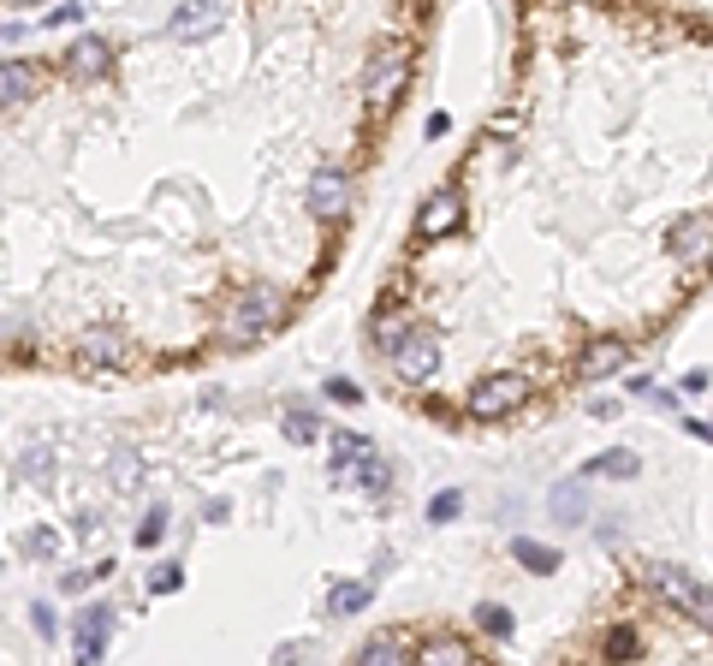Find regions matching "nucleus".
Returning a JSON list of instances; mask_svg holds the SVG:
<instances>
[{
  "label": "nucleus",
  "instance_id": "1",
  "mask_svg": "<svg viewBox=\"0 0 713 666\" xmlns=\"http://www.w3.org/2000/svg\"><path fill=\"white\" fill-rule=\"evenodd\" d=\"M279 316H286V304H279L274 286H245V292H238L233 304H226V334H233L238 345H250V339L274 334V328H279Z\"/></svg>",
  "mask_w": 713,
  "mask_h": 666
},
{
  "label": "nucleus",
  "instance_id": "2",
  "mask_svg": "<svg viewBox=\"0 0 713 666\" xmlns=\"http://www.w3.org/2000/svg\"><path fill=\"white\" fill-rule=\"evenodd\" d=\"M648 583H654L660 595L672 601V607L690 613V619L713 637V589H708V583H696V577L684 571V565H648Z\"/></svg>",
  "mask_w": 713,
  "mask_h": 666
},
{
  "label": "nucleus",
  "instance_id": "3",
  "mask_svg": "<svg viewBox=\"0 0 713 666\" xmlns=\"http://www.w3.org/2000/svg\"><path fill=\"white\" fill-rule=\"evenodd\" d=\"M404 78H411V48H380V54L363 66V96H368V108L387 113V108L404 96Z\"/></svg>",
  "mask_w": 713,
  "mask_h": 666
},
{
  "label": "nucleus",
  "instance_id": "4",
  "mask_svg": "<svg viewBox=\"0 0 713 666\" xmlns=\"http://www.w3.org/2000/svg\"><path fill=\"white\" fill-rule=\"evenodd\" d=\"M435 369H440V339L428 334V328H411L399 345H392V375H399L404 387L435 381Z\"/></svg>",
  "mask_w": 713,
  "mask_h": 666
},
{
  "label": "nucleus",
  "instance_id": "5",
  "mask_svg": "<svg viewBox=\"0 0 713 666\" xmlns=\"http://www.w3.org/2000/svg\"><path fill=\"white\" fill-rule=\"evenodd\" d=\"M524 399H529V381H524V375H488V381L470 387V417H481V423L512 417Z\"/></svg>",
  "mask_w": 713,
  "mask_h": 666
},
{
  "label": "nucleus",
  "instance_id": "6",
  "mask_svg": "<svg viewBox=\"0 0 713 666\" xmlns=\"http://www.w3.org/2000/svg\"><path fill=\"white\" fill-rule=\"evenodd\" d=\"M226 18L221 0H178V12L167 18V36L173 42H202V36H214Z\"/></svg>",
  "mask_w": 713,
  "mask_h": 666
},
{
  "label": "nucleus",
  "instance_id": "7",
  "mask_svg": "<svg viewBox=\"0 0 713 666\" xmlns=\"http://www.w3.org/2000/svg\"><path fill=\"white\" fill-rule=\"evenodd\" d=\"M346 209H351V179L339 167H322L310 179V215L315 221H346Z\"/></svg>",
  "mask_w": 713,
  "mask_h": 666
},
{
  "label": "nucleus",
  "instance_id": "8",
  "mask_svg": "<svg viewBox=\"0 0 713 666\" xmlns=\"http://www.w3.org/2000/svg\"><path fill=\"white\" fill-rule=\"evenodd\" d=\"M666 250H672L678 262H708V256H713V221H708V215H684V221H672Z\"/></svg>",
  "mask_w": 713,
  "mask_h": 666
},
{
  "label": "nucleus",
  "instance_id": "9",
  "mask_svg": "<svg viewBox=\"0 0 713 666\" xmlns=\"http://www.w3.org/2000/svg\"><path fill=\"white\" fill-rule=\"evenodd\" d=\"M125 357H132V345H125L120 328H89L78 339V363H84V369H120Z\"/></svg>",
  "mask_w": 713,
  "mask_h": 666
},
{
  "label": "nucleus",
  "instance_id": "10",
  "mask_svg": "<svg viewBox=\"0 0 713 666\" xmlns=\"http://www.w3.org/2000/svg\"><path fill=\"white\" fill-rule=\"evenodd\" d=\"M458 221H464V197L435 191L423 203V215H416V238H446V233H458Z\"/></svg>",
  "mask_w": 713,
  "mask_h": 666
},
{
  "label": "nucleus",
  "instance_id": "11",
  "mask_svg": "<svg viewBox=\"0 0 713 666\" xmlns=\"http://www.w3.org/2000/svg\"><path fill=\"white\" fill-rule=\"evenodd\" d=\"M108 631H113V607H89V613H78L72 655H78V661H101V649H108Z\"/></svg>",
  "mask_w": 713,
  "mask_h": 666
},
{
  "label": "nucleus",
  "instance_id": "12",
  "mask_svg": "<svg viewBox=\"0 0 713 666\" xmlns=\"http://www.w3.org/2000/svg\"><path fill=\"white\" fill-rule=\"evenodd\" d=\"M630 363V351L618 345V339H595L589 351H583V363H577V375L583 381H613V375Z\"/></svg>",
  "mask_w": 713,
  "mask_h": 666
},
{
  "label": "nucleus",
  "instance_id": "13",
  "mask_svg": "<svg viewBox=\"0 0 713 666\" xmlns=\"http://www.w3.org/2000/svg\"><path fill=\"white\" fill-rule=\"evenodd\" d=\"M108 66H113V48L101 42V36H78V42L66 48V72L72 78H101Z\"/></svg>",
  "mask_w": 713,
  "mask_h": 666
},
{
  "label": "nucleus",
  "instance_id": "14",
  "mask_svg": "<svg viewBox=\"0 0 713 666\" xmlns=\"http://www.w3.org/2000/svg\"><path fill=\"white\" fill-rule=\"evenodd\" d=\"M583 476H606V482H630V476H642V458H636L630 447H606V452H595V458L583 464Z\"/></svg>",
  "mask_w": 713,
  "mask_h": 666
},
{
  "label": "nucleus",
  "instance_id": "15",
  "mask_svg": "<svg viewBox=\"0 0 713 666\" xmlns=\"http://www.w3.org/2000/svg\"><path fill=\"white\" fill-rule=\"evenodd\" d=\"M24 96H36V66H24V60H0V108H18Z\"/></svg>",
  "mask_w": 713,
  "mask_h": 666
},
{
  "label": "nucleus",
  "instance_id": "16",
  "mask_svg": "<svg viewBox=\"0 0 713 666\" xmlns=\"http://www.w3.org/2000/svg\"><path fill=\"white\" fill-rule=\"evenodd\" d=\"M339 476H351V482H363L368 494H387V482H392V470H387V464L375 458V447L363 452V464H356V470H351V464H346V470H339Z\"/></svg>",
  "mask_w": 713,
  "mask_h": 666
},
{
  "label": "nucleus",
  "instance_id": "17",
  "mask_svg": "<svg viewBox=\"0 0 713 666\" xmlns=\"http://www.w3.org/2000/svg\"><path fill=\"white\" fill-rule=\"evenodd\" d=\"M411 649H404V637H368L363 649H356V661L363 666H392V661H404Z\"/></svg>",
  "mask_w": 713,
  "mask_h": 666
},
{
  "label": "nucleus",
  "instance_id": "18",
  "mask_svg": "<svg viewBox=\"0 0 713 666\" xmlns=\"http://www.w3.org/2000/svg\"><path fill=\"white\" fill-rule=\"evenodd\" d=\"M399 339H404V322L392 316V310H375V316H368V345H375V351H387V357H392Z\"/></svg>",
  "mask_w": 713,
  "mask_h": 666
},
{
  "label": "nucleus",
  "instance_id": "19",
  "mask_svg": "<svg viewBox=\"0 0 713 666\" xmlns=\"http://www.w3.org/2000/svg\"><path fill=\"white\" fill-rule=\"evenodd\" d=\"M368 595H375L368 583H339L334 595H327V607H334V619H356V613L368 607Z\"/></svg>",
  "mask_w": 713,
  "mask_h": 666
},
{
  "label": "nucleus",
  "instance_id": "20",
  "mask_svg": "<svg viewBox=\"0 0 713 666\" xmlns=\"http://www.w3.org/2000/svg\"><path fill=\"white\" fill-rule=\"evenodd\" d=\"M512 560L529 565V571H559V548H541V542H529V536L512 542Z\"/></svg>",
  "mask_w": 713,
  "mask_h": 666
},
{
  "label": "nucleus",
  "instance_id": "21",
  "mask_svg": "<svg viewBox=\"0 0 713 666\" xmlns=\"http://www.w3.org/2000/svg\"><path fill=\"white\" fill-rule=\"evenodd\" d=\"M553 512H559L565 524H583V518H589V500H583V482H559V488H553Z\"/></svg>",
  "mask_w": 713,
  "mask_h": 666
},
{
  "label": "nucleus",
  "instance_id": "22",
  "mask_svg": "<svg viewBox=\"0 0 713 666\" xmlns=\"http://www.w3.org/2000/svg\"><path fill=\"white\" fill-rule=\"evenodd\" d=\"M286 441H298V447L322 441V417H315V411H303V405H291V411H286Z\"/></svg>",
  "mask_w": 713,
  "mask_h": 666
},
{
  "label": "nucleus",
  "instance_id": "23",
  "mask_svg": "<svg viewBox=\"0 0 713 666\" xmlns=\"http://www.w3.org/2000/svg\"><path fill=\"white\" fill-rule=\"evenodd\" d=\"M416 655H423V661H470L476 649H470L464 637H428V643L416 649Z\"/></svg>",
  "mask_w": 713,
  "mask_h": 666
},
{
  "label": "nucleus",
  "instance_id": "24",
  "mask_svg": "<svg viewBox=\"0 0 713 666\" xmlns=\"http://www.w3.org/2000/svg\"><path fill=\"white\" fill-rule=\"evenodd\" d=\"M476 625H481L488 637H500V643L512 637V613H505V607H493V601H481V607H476Z\"/></svg>",
  "mask_w": 713,
  "mask_h": 666
},
{
  "label": "nucleus",
  "instance_id": "25",
  "mask_svg": "<svg viewBox=\"0 0 713 666\" xmlns=\"http://www.w3.org/2000/svg\"><path fill=\"white\" fill-rule=\"evenodd\" d=\"M48 470H54V452H48V447H30V452H18V476H30V482H42Z\"/></svg>",
  "mask_w": 713,
  "mask_h": 666
},
{
  "label": "nucleus",
  "instance_id": "26",
  "mask_svg": "<svg viewBox=\"0 0 713 666\" xmlns=\"http://www.w3.org/2000/svg\"><path fill=\"white\" fill-rule=\"evenodd\" d=\"M458 512H464V494H458V488H446V494L428 500V524H452Z\"/></svg>",
  "mask_w": 713,
  "mask_h": 666
},
{
  "label": "nucleus",
  "instance_id": "27",
  "mask_svg": "<svg viewBox=\"0 0 713 666\" xmlns=\"http://www.w3.org/2000/svg\"><path fill=\"white\" fill-rule=\"evenodd\" d=\"M161 536H167V506H149V518L137 524V542H143V548H155Z\"/></svg>",
  "mask_w": 713,
  "mask_h": 666
},
{
  "label": "nucleus",
  "instance_id": "28",
  "mask_svg": "<svg viewBox=\"0 0 713 666\" xmlns=\"http://www.w3.org/2000/svg\"><path fill=\"white\" fill-rule=\"evenodd\" d=\"M363 452H368L363 435H351V429H339V435H334V458H339V470H346L351 458H363Z\"/></svg>",
  "mask_w": 713,
  "mask_h": 666
},
{
  "label": "nucleus",
  "instance_id": "29",
  "mask_svg": "<svg viewBox=\"0 0 713 666\" xmlns=\"http://www.w3.org/2000/svg\"><path fill=\"white\" fill-rule=\"evenodd\" d=\"M113 482H120V488H137V482H143V476H137V452H132V447L113 452Z\"/></svg>",
  "mask_w": 713,
  "mask_h": 666
},
{
  "label": "nucleus",
  "instance_id": "30",
  "mask_svg": "<svg viewBox=\"0 0 713 666\" xmlns=\"http://www.w3.org/2000/svg\"><path fill=\"white\" fill-rule=\"evenodd\" d=\"M178 583H185V571H178V565H155V571H149V595H173Z\"/></svg>",
  "mask_w": 713,
  "mask_h": 666
},
{
  "label": "nucleus",
  "instance_id": "31",
  "mask_svg": "<svg viewBox=\"0 0 713 666\" xmlns=\"http://www.w3.org/2000/svg\"><path fill=\"white\" fill-rule=\"evenodd\" d=\"M24 554H30V560H48V554H54V536H48V530H30V536H24Z\"/></svg>",
  "mask_w": 713,
  "mask_h": 666
},
{
  "label": "nucleus",
  "instance_id": "32",
  "mask_svg": "<svg viewBox=\"0 0 713 666\" xmlns=\"http://www.w3.org/2000/svg\"><path fill=\"white\" fill-rule=\"evenodd\" d=\"M636 649H642V643H636V637H630V631H613V637H606V655H613V661H624V655H636Z\"/></svg>",
  "mask_w": 713,
  "mask_h": 666
},
{
  "label": "nucleus",
  "instance_id": "33",
  "mask_svg": "<svg viewBox=\"0 0 713 666\" xmlns=\"http://www.w3.org/2000/svg\"><path fill=\"white\" fill-rule=\"evenodd\" d=\"M78 18H84L78 0H72V7H54V12H48V30H60V24H78Z\"/></svg>",
  "mask_w": 713,
  "mask_h": 666
},
{
  "label": "nucleus",
  "instance_id": "34",
  "mask_svg": "<svg viewBox=\"0 0 713 666\" xmlns=\"http://www.w3.org/2000/svg\"><path fill=\"white\" fill-rule=\"evenodd\" d=\"M89 577H96V571H60V589H66V595H78V589H89Z\"/></svg>",
  "mask_w": 713,
  "mask_h": 666
},
{
  "label": "nucleus",
  "instance_id": "35",
  "mask_svg": "<svg viewBox=\"0 0 713 666\" xmlns=\"http://www.w3.org/2000/svg\"><path fill=\"white\" fill-rule=\"evenodd\" d=\"M708 381H713V375H708V369H690V375H684V381H678V387H684V393H708Z\"/></svg>",
  "mask_w": 713,
  "mask_h": 666
},
{
  "label": "nucleus",
  "instance_id": "36",
  "mask_svg": "<svg viewBox=\"0 0 713 666\" xmlns=\"http://www.w3.org/2000/svg\"><path fill=\"white\" fill-rule=\"evenodd\" d=\"M30 619H36V637H54V613L48 607H30Z\"/></svg>",
  "mask_w": 713,
  "mask_h": 666
},
{
  "label": "nucleus",
  "instance_id": "37",
  "mask_svg": "<svg viewBox=\"0 0 713 666\" xmlns=\"http://www.w3.org/2000/svg\"><path fill=\"white\" fill-rule=\"evenodd\" d=\"M327 393H334L339 405H351V399H356V387H351V381H327Z\"/></svg>",
  "mask_w": 713,
  "mask_h": 666
},
{
  "label": "nucleus",
  "instance_id": "38",
  "mask_svg": "<svg viewBox=\"0 0 713 666\" xmlns=\"http://www.w3.org/2000/svg\"><path fill=\"white\" fill-rule=\"evenodd\" d=\"M690 435H696V441H708V447H713V423H690Z\"/></svg>",
  "mask_w": 713,
  "mask_h": 666
},
{
  "label": "nucleus",
  "instance_id": "39",
  "mask_svg": "<svg viewBox=\"0 0 713 666\" xmlns=\"http://www.w3.org/2000/svg\"><path fill=\"white\" fill-rule=\"evenodd\" d=\"M12 7H36V0H12Z\"/></svg>",
  "mask_w": 713,
  "mask_h": 666
},
{
  "label": "nucleus",
  "instance_id": "40",
  "mask_svg": "<svg viewBox=\"0 0 713 666\" xmlns=\"http://www.w3.org/2000/svg\"><path fill=\"white\" fill-rule=\"evenodd\" d=\"M0 36H7V30H0Z\"/></svg>",
  "mask_w": 713,
  "mask_h": 666
}]
</instances>
